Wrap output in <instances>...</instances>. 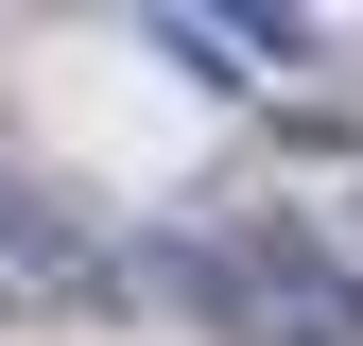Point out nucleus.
<instances>
[{
    "mask_svg": "<svg viewBox=\"0 0 363 346\" xmlns=\"http://www.w3.org/2000/svg\"><path fill=\"white\" fill-rule=\"evenodd\" d=\"M0 260H35V277H52V294H104V277H121V260L86 242V225H69L52 191H18V173H0Z\"/></svg>",
    "mask_w": 363,
    "mask_h": 346,
    "instance_id": "1",
    "label": "nucleus"
}]
</instances>
